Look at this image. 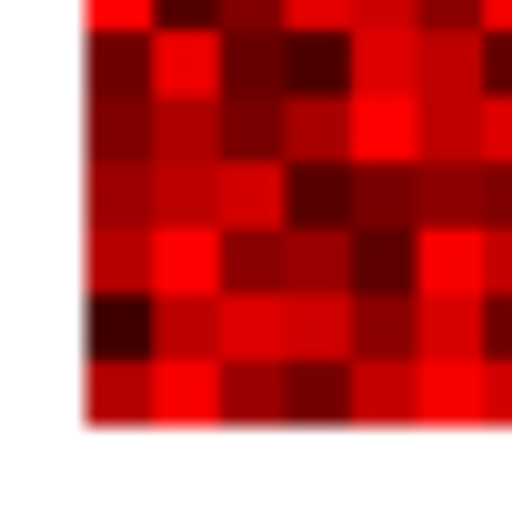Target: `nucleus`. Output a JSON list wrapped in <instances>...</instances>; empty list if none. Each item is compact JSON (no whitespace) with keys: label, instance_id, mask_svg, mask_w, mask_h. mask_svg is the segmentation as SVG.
Returning a JSON list of instances; mask_svg holds the SVG:
<instances>
[{"label":"nucleus","instance_id":"f257e3e1","mask_svg":"<svg viewBox=\"0 0 512 512\" xmlns=\"http://www.w3.org/2000/svg\"><path fill=\"white\" fill-rule=\"evenodd\" d=\"M141 61H151V101H221V91H231V31L201 21V11L151 21Z\"/></svg>","mask_w":512,"mask_h":512},{"label":"nucleus","instance_id":"f03ea898","mask_svg":"<svg viewBox=\"0 0 512 512\" xmlns=\"http://www.w3.org/2000/svg\"><path fill=\"white\" fill-rule=\"evenodd\" d=\"M432 91L422 81H352V161H422Z\"/></svg>","mask_w":512,"mask_h":512},{"label":"nucleus","instance_id":"7ed1b4c3","mask_svg":"<svg viewBox=\"0 0 512 512\" xmlns=\"http://www.w3.org/2000/svg\"><path fill=\"white\" fill-rule=\"evenodd\" d=\"M292 151H221V191L211 221L221 231H292Z\"/></svg>","mask_w":512,"mask_h":512},{"label":"nucleus","instance_id":"20e7f679","mask_svg":"<svg viewBox=\"0 0 512 512\" xmlns=\"http://www.w3.org/2000/svg\"><path fill=\"white\" fill-rule=\"evenodd\" d=\"M151 422H161V432H211V422H231V362H221V352H151Z\"/></svg>","mask_w":512,"mask_h":512},{"label":"nucleus","instance_id":"39448f33","mask_svg":"<svg viewBox=\"0 0 512 512\" xmlns=\"http://www.w3.org/2000/svg\"><path fill=\"white\" fill-rule=\"evenodd\" d=\"M151 292L221 302L231 292V231L221 221H151Z\"/></svg>","mask_w":512,"mask_h":512},{"label":"nucleus","instance_id":"423d86ee","mask_svg":"<svg viewBox=\"0 0 512 512\" xmlns=\"http://www.w3.org/2000/svg\"><path fill=\"white\" fill-rule=\"evenodd\" d=\"M221 362H292V292L231 282L221 292Z\"/></svg>","mask_w":512,"mask_h":512},{"label":"nucleus","instance_id":"0eeeda50","mask_svg":"<svg viewBox=\"0 0 512 512\" xmlns=\"http://www.w3.org/2000/svg\"><path fill=\"white\" fill-rule=\"evenodd\" d=\"M81 292L91 302H151V231L141 221H91L81 231Z\"/></svg>","mask_w":512,"mask_h":512},{"label":"nucleus","instance_id":"6e6552de","mask_svg":"<svg viewBox=\"0 0 512 512\" xmlns=\"http://www.w3.org/2000/svg\"><path fill=\"white\" fill-rule=\"evenodd\" d=\"M282 151L292 161H352V81H312L282 111Z\"/></svg>","mask_w":512,"mask_h":512},{"label":"nucleus","instance_id":"1a4fd4ad","mask_svg":"<svg viewBox=\"0 0 512 512\" xmlns=\"http://www.w3.org/2000/svg\"><path fill=\"white\" fill-rule=\"evenodd\" d=\"M422 422H492V352H422Z\"/></svg>","mask_w":512,"mask_h":512},{"label":"nucleus","instance_id":"9d476101","mask_svg":"<svg viewBox=\"0 0 512 512\" xmlns=\"http://www.w3.org/2000/svg\"><path fill=\"white\" fill-rule=\"evenodd\" d=\"M362 352V292H292V362H352Z\"/></svg>","mask_w":512,"mask_h":512},{"label":"nucleus","instance_id":"9b49d317","mask_svg":"<svg viewBox=\"0 0 512 512\" xmlns=\"http://www.w3.org/2000/svg\"><path fill=\"white\" fill-rule=\"evenodd\" d=\"M422 31L432 21H362L342 41V81H422Z\"/></svg>","mask_w":512,"mask_h":512},{"label":"nucleus","instance_id":"f8f14e48","mask_svg":"<svg viewBox=\"0 0 512 512\" xmlns=\"http://www.w3.org/2000/svg\"><path fill=\"white\" fill-rule=\"evenodd\" d=\"M492 21H432L422 31V91H482V61H492Z\"/></svg>","mask_w":512,"mask_h":512},{"label":"nucleus","instance_id":"ddd939ff","mask_svg":"<svg viewBox=\"0 0 512 512\" xmlns=\"http://www.w3.org/2000/svg\"><path fill=\"white\" fill-rule=\"evenodd\" d=\"M352 221L422 231V161H352Z\"/></svg>","mask_w":512,"mask_h":512},{"label":"nucleus","instance_id":"4468645a","mask_svg":"<svg viewBox=\"0 0 512 512\" xmlns=\"http://www.w3.org/2000/svg\"><path fill=\"white\" fill-rule=\"evenodd\" d=\"M81 412L91 422H151V352H101L81 372Z\"/></svg>","mask_w":512,"mask_h":512},{"label":"nucleus","instance_id":"2eb2a0df","mask_svg":"<svg viewBox=\"0 0 512 512\" xmlns=\"http://www.w3.org/2000/svg\"><path fill=\"white\" fill-rule=\"evenodd\" d=\"M282 111H292V91L231 81V91H221V151H282Z\"/></svg>","mask_w":512,"mask_h":512},{"label":"nucleus","instance_id":"dca6fc26","mask_svg":"<svg viewBox=\"0 0 512 512\" xmlns=\"http://www.w3.org/2000/svg\"><path fill=\"white\" fill-rule=\"evenodd\" d=\"M211 191H221V161L151 151V221H211Z\"/></svg>","mask_w":512,"mask_h":512},{"label":"nucleus","instance_id":"f3484780","mask_svg":"<svg viewBox=\"0 0 512 512\" xmlns=\"http://www.w3.org/2000/svg\"><path fill=\"white\" fill-rule=\"evenodd\" d=\"M151 151L221 161V101H151Z\"/></svg>","mask_w":512,"mask_h":512},{"label":"nucleus","instance_id":"a211bd4d","mask_svg":"<svg viewBox=\"0 0 512 512\" xmlns=\"http://www.w3.org/2000/svg\"><path fill=\"white\" fill-rule=\"evenodd\" d=\"M151 352H221V302L151 292Z\"/></svg>","mask_w":512,"mask_h":512},{"label":"nucleus","instance_id":"6ab92c4d","mask_svg":"<svg viewBox=\"0 0 512 512\" xmlns=\"http://www.w3.org/2000/svg\"><path fill=\"white\" fill-rule=\"evenodd\" d=\"M231 422H292V362H231Z\"/></svg>","mask_w":512,"mask_h":512},{"label":"nucleus","instance_id":"aec40b11","mask_svg":"<svg viewBox=\"0 0 512 512\" xmlns=\"http://www.w3.org/2000/svg\"><path fill=\"white\" fill-rule=\"evenodd\" d=\"M292 221H352V161H292Z\"/></svg>","mask_w":512,"mask_h":512},{"label":"nucleus","instance_id":"412c9836","mask_svg":"<svg viewBox=\"0 0 512 512\" xmlns=\"http://www.w3.org/2000/svg\"><path fill=\"white\" fill-rule=\"evenodd\" d=\"M81 21H91L101 41H151V21H161V0H81Z\"/></svg>","mask_w":512,"mask_h":512},{"label":"nucleus","instance_id":"4be33fe9","mask_svg":"<svg viewBox=\"0 0 512 512\" xmlns=\"http://www.w3.org/2000/svg\"><path fill=\"white\" fill-rule=\"evenodd\" d=\"M282 21H292V31H342V41H352L362 0H282Z\"/></svg>","mask_w":512,"mask_h":512},{"label":"nucleus","instance_id":"5701e85b","mask_svg":"<svg viewBox=\"0 0 512 512\" xmlns=\"http://www.w3.org/2000/svg\"><path fill=\"white\" fill-rule=\"evenodd\" d=\"M492 422H512V352H492Z\"/></svg>","mask_w":512,"mask_h":512},{"label":"nucleus","instance_id":"b1692460","mask_svg":"<svg viewBox=\"0 0 512 512\" xmlns=\"http://www.w3.org/2000/svg\"><path fill=\"white\" fill-rule=\"evenodd\" d=\"M492 161H512V91H492Z\"/></svg>","mask_w":512,"mask_h":512},{"label":"nucleus","instance_id":"393cba45","mask_svg":"<svg viewBox=\"0 0 512 512\" xmlns=\"http://www.w3.org/2000/svg\"><path fill=\"white\" fill-rule=\"evenodd\" d=\"M432 21H482V0H432Z\"/></svg>","mask_w":512,"mask_h":512},{"label":"nucleus","instance_id":"a878e982","mask_svg":"<svg viewBox=\"0 0 512 512\" xmlns=\"http://www.w3.org/2000/svg\"><path fill=\"white\" fill-rule=\"evenodd\" d=\"M482 21H492V31H502V41H512V0H482Z\"/></svg>","mask_w":512,"mask_h":512}]
</instances>
